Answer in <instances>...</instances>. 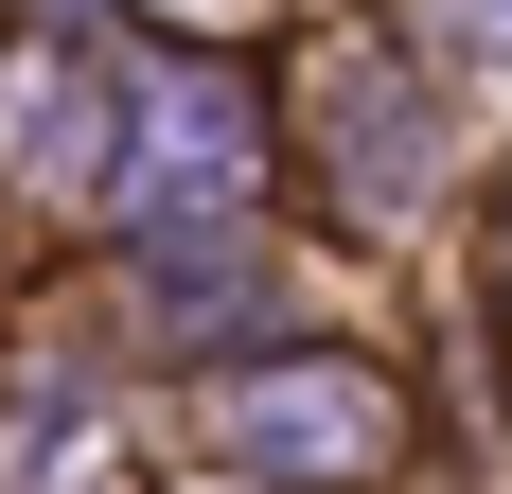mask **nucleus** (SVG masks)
I'll return each mask as SVG.
<instances>
[{"label": "nucleus", "instance_id": "7ed1b4c3", "mask_svg": "<svg viewBox=\"0 0 512 494\" xmlns=\"http://www.w3.org/2000/svg\"><path fill=\"white\" fill-rule=\"evenodd\" d=\"M18 159H36V177H124V106H106L89 53H53L36 89H18Z\"/></svg>", "mask_w": 512, "mask_h": 494}, {"label": "nucleus", "instance_id": "39448f33", "mask_svg": "<svg viewBox=\"0 0 512 494\" xmlns=\"http://www.w3.org/2000/svg\"><path fill=\"white\" fill-rule=\"evenodd\" d=\"M442 18H460V36H495V53H512V0H442Z\"/></svg>", "mask_w": 512, "mask_h": 494}, {"label": "nucleus", "instance_id": "f03ea898", "mask_svg": "<svg viewBox=\"0 0 512 494\" xmlns=\"http://www.w3.org/2000/svg\"><path fill=\"white\" fill-rule=\"evenodd\" d=\"M248 142H265V106H248V71H159L142 89V124H124V195L159 212V230H212V212L248 195Z\"/></svg>", "mask_w": 512, "mask_h": 494}, {"label": "nucleus", "instance_id": "423d86ee", "mask_svg": "<svg viewBox=\"0 0 512 494\" xmlns=\"http://www.w3.org/2000/svg\"><path fill=\"white\" fill-rule=\"evenodd\" d=\"M71 494H106V477H71Z\"/></svg>", "mask_w": 512, "mask_h": 494}, {"label": "nucleus", "instance_id": "f257e3e1", "mask_svg": "<svg viewBox=\"0 0 512 494\" xmlns=\"http://www.w3.org/2000/svg\"><path fill=\"white\" fill-rule=\"evenodd\" d=\"M212 442L248 459V477H371V459L407 442V406H389V371H354V353H283V371H212Z\"/></svg>", "mask_w": 512, "mask_h": 494}, {"label": "nucleus", "instance_id": "20e7f679", "mask_svg": "<svg viewBox=\"0 0 512 494\" xmlns=\"http://www.w3.org/2000/svg\"><path fill=\"white\" fill-rule=\"evenodd\" d=\"M336 124H354V195L389 212V195H407V177H424V106L389 89V71H336Z\"/></svg>", "mask_w": 512, "mask_h": 494}]
</instances>
